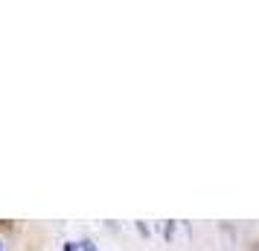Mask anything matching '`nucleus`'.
Segmentation results:
<instances>
[{"label": "nucleus", "mask_w": 259, "mask_h": 251, "mask_svg": "<svg viewBox=\"0 0 259 251\" xmlns=\"http://www.w3.org/2000/svg\"><path fill=\"white\" fill-rule=\"evenodd\" d=\"M172 234H175V222H166V225H163V237L172 239Z\"/></svg>", "instance_id": "nucleus-1"}, {"label": "nucleus", "mask_w": 259, "mask_h": 251, "mask_svg": "<svg viewBox=\"0 0 259 251\" xmlns=\"http://www.w3.org/2000/svg\"><path fill=\"white\" fill-rule=\"evenodd\" d=\"M0 251H3V242H0Z\"/></svg>", "instance_id": "nucleus-4"}, {"label": "nucleus", "mask_w": 259, "mask_h": 251, "mask_svg": "<svg viewBox=\"0 0 259 251\" xmlns=\"http://www.w3.org/2000/svg\"><path fill=\"white\" fill-rule=\"evenodd\" d=\"M79 248H82V251H96V248H94V242H91V239H82V242H79Z\"/></svg>", "instance_id": "nucleus-2"}, {"label": "nucleus", "mask_w": 259, "mask_h": 251, "mask_svg": "<svg viewBox=\"0 0 259 251\" xmlns=\"http://www.w3.org/2000/svg\"><path fill=\"white\" fill-rule=\"evenodd\" d=\"M64 251H79V245L76 242H64Z\"/></svg>", "instance_id": "nucleus-3"}]
</instances>
